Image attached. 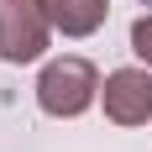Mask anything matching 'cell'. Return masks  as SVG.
Wrapping results in <instances>:
<instances>
[{
    "mask_svg": "<svg viewBox=\"0 0 152 152\" xmlns=\"http://www.w3.org/2000/svg\"><path fill=\"white\" fill-rule=\"evenodd\" d=\"M42 5H47V16H53V26L63 37H89L110 16V0H42Z\"/></svg>",
    "mask_w": 152,
    "mask_h": 152,
    "instance_id": "4",
    "label": "cell"
},
{
    "mask_svg": "<svg viewBox=\"0 0 152 152\" xmlns=\"http://www.w3.org/2000/svg\"><path fill=\"white\" fill-rule=\"evenodd\" d=\"M94 94H100V74H94L89 58H53L37 79V105L47 115H58V121L84 115L94 105Z\"/></svg>",
    "mask_w": 152,
    "mask_h": 152,
    "instance_id": "1",
    "label": "cell"
},
{
    "mask_svg": "<svg viewBox=\"0 0 152 152\" xmlns=\"http://www.w3.org/2000/svg\"><path fill=\"white\" fill-rule=\"evenodd\" d=\"M53 37V16L42 0H0V58L5 63H37Z\"/></svg>",
    "mask_w": 152,
    "mask_h": 152,
    "instance_id": "2",
    "label": "cell"
},
{
    "mask_svg": "<svg viewBox=\"0 0 152 152\" xmlns=\"http://www.w3.org/2000/svg\"><path fill=\"white\" fill-rule=\"evenodd\" d=\"M100 100H105V115L115 126H147L152 121V74L147 68H115L100 84Z\"/></svg>",
    "mask_w": 152,
    "mask_h": 152,
    "instance_id": "3",
    "label": "cell"
},
{
    "mask_svg": "<svg viewBox=\"0 0 152 152\" xmlns=\"http://www.w3.org/2000/svg\"><path fill=\"white\" fill-rule=\"evenodd\" d=\"M131 53L152 68V16H137L131 21Z\"/></svg>",
    "mask_w": 152,
    "mask_h": 152,
    "instance_id": "5",
    "label": "cell"
},
{
    "mask_svg": "<svg viewBox=\"0 0 152 152\" xmlns=\"http://www.w3.org/2000/svg\"><path fill=\"white\" fill-rule=\"evenodd\" d=\"M142 5H152V0H142Z\"/></svg>",
    "mask_w": 152,
    "mask_h": 152,
    "instance_id": "6",
    "label": "cell"
}]
</instances>
